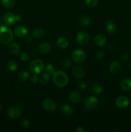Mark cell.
<instances>
[{"mask_svg": "<svg viewBox=\"0 0 131 132\" xmlns=\"http://www.w3.org/2000/svg\"><path fill=\"white\" fill-rule=\"evenodd\" d=\"M52 80L53 83L59 88H64L66 86L69 81L68 75L61 70L57 71L53 74Z\"/></svg>", "mask_w": 131, "mask_h": 132, "instance_id": "6da1fadb", "label": "cell"}, {"mask_svg": "<svg viewBox=\"0 0 131 132\" xmlns=\"http://www.w3.org/2000/svg\"><path fill=\"white\" fill-rule=\"evenodd\" d=\"M13 34L11 29L6 26H0V43L8 45L12 42Z\"/></svg>", "mask_w": 131, "mask_h": 132, "instance_id": "7a4b0ae2", "label": "cell"}, {"mask_svg": "<svg viewBox=\"0 0 131 132\" xmlns=\"http://www.w3.org/2000/svg\"><path fill=\"white\" fill-rule=\"evenodd\" d=\"M44 64L41 59H34L31 62L30 64V70L31 72L35 74L40 73L44 69Z\"/></svg>", "mask_w": 131, "mask_h": 132, "instance_id": "3957f363", "label": "cell"}, {"mask_svg": "<svg viewBox=\"0 0 131 132\" xmlns=\"http://www.w3.org/2000/svg\"><path fill=\"white\" fill-rule=\"evenodd\" d=\"M86 54L83 50L81 49H77L72 54V59L77 64H80L86 61Z\"/></svg>", "mask_w": 131, "mask_h": 132, "instance_id": "277c9868", "label": "cell"}, {"mask_svg": "<svg viewBox=\"0 0 131 132\" xmlns=\"http://www.w3.org/2000/svg\"><path fill=\"white\" fill-rule=\"evenodd\" d=\"M89 40V35L86 32H78L76 36V41L79 45H84L88 43Z\"/></svg>", "mask_w": 131, "mask_h": 132, "instance_id": "5b68a950", "label": "cell"}, {"mask_svg": "<svg viewBox=\"0 0 131 132\" xmlns=\"http://www.w3.org/2000/svg\"><path fill=\"white\" fill-rule=\"evenodd\" d=\"M98 99L95 96H89L85 99L84 106L88 110L94 109L98 105Z\"/></svg>", "mask_w": 131, "mask_h": 132, "instance_id": "8992f818", "label": "cell"}, {"mask_svg": "<svg viewBox=\"0 0 131 132\" xmlns=\"http://www.w3.org/2000/svg\"><path fill=\"white\" fill-rule=\"evenodd\" d=\"M116 105L120 108H125L128 106L130 104V101L127 97L124 95H120L116 98L115 101Z\"/></svg>", "mask_w": 131, "mask_h": 132, "instance_id": "52a82bcc", "label": "cell"}, {"mask_svg": "<svg viewBox=\"0 0 131 132\" xmlns=\"http://www.w3.org/2000/svg\"><path fill=\"white\" fill-rule=\"evenodd\" d=\"M22 110L17 106H12L8 109L7 114L9 117L12 119H18L22 116Z\"/></svg>", "mask_w": 131, "mask_h": 132, "instance_id": "ba28073f", "label": "cell"}, {"mask_svg": "<svg viewBox=\"0 0 131 132\" xmlns=\"http://www.w3.org/2000/svg\"><path fill=\"white\" fill-rule=\"evenodd\" d=\"M43 108L47 112H52L56 110L57 105L55 102L50 99H46L42 102Z\"/></svg>", "mask_w": 131, "mask_h": 132, "instance_id": "9c48e42d", "label": "cell"}, {"mask_svg": "<svg viewBox=\"0 0 131 132\" xmlns=\"http://www.w3.org/2000/svg\"><path fill=\"white\" fill-rule=\"evenodd\" d=\"M28 30L26 27L23 25H19L15 27L14 29V34L18 37H24L28 34Z\"/></svg>", "mask_w": 131, "mask_h": 132, "instance_id": "30bf717a", "label": "cell"}, {"mask_svg": "<svg viewBox=\"0 0 131 132\" xmlns=\"http://www.w3.org/2000/svg\"><path fill=\"white\" fill-rule=\"evenodd\" d=\"M3 21L8 26L13 25L15 23H16L15 21V15L12 12H6L3 15Z\"/></svg>", "mask_w": 131, "mask_h": 132, "instance_id": "8fae6325", "label": "cell"}, {"mask_svg": "<svg viewBox=\"0 0 131 132\" xmlns=\"http://www.w3.org/2000/svg\"><path fill=\"white\" fill-rule=\"evenodd\" d=\"M72 73H73V76L75 78L80 79L83 78L85 75V72L84 70L82 67L77 66V67H75L73 68V71H72Z\"/></svg>", "mask_w": 131, "mask_h": 132, "instance_id": "7c38bea8", "label": "cell"}, {"mask_svg": "<svg viewBox=\"0 0 131 132\" xmlns=\"http://www.w3.org/2000/svg\"><path fill=\"white\" fill-rule=\"evenodd\" d=\"M81 95L78 92L73 91L69 94V100L73 104H78L81 101Z\"/></svg>", "mask_w": 131, "mask_h": 132, "instance_id": "4fadbf2b", "label": "cell"}, {"mask_svg": "<svg viewBox=\"0 0 131 132\" xmlns=\"http://www.w3.org/2000/svg\"><path fill=\"white\" fill-rule=\"evenodd\" d=\"M121 69V64L118 61H113L109 65V72L113 74L118 73Z\"/></svg>", "mask_w": 131, "mask_h": 132, "instance_id": "5bb4252c", "label": "cell"}, {"mask_svg": "<svg viewBox=\"0 0 131 132\" xmlns=\"http://www.w3.org/2000/svg\"><path fill=\"white\" fill-rule=\"evenodd\" d=\"M106 37L104 35L98 34L95 37V43L96 46H100V47L104 46L106 44Z\"/></svg>", "mask_w": 131, "mask_h": 132, "instance_id": "9a60e30c", "label": "cell"}, {"mask_svg": "<svg viewBox=\"0 0 131 132\" xmlns=\"http://www.w3.org/2000/svg\"><path fill=\"white\" fill-rule=\"evenodd\" d=\"M39 50L42 54H48L51 50V46L50 43L43 42L39 45Z\"/></svg>", "mask_w": 131, "mask_h": 132, "instance_id": "2e32d148", "label": "cell"}, {"mask_svg": "<svg viewBox=\"0 0 131 132\" xmlns=\"http://www.w3.org/2000/svg\"><path fill=\"white\" fill-rule=\"evenodd\" d=\"M20 46H19V44L17 43H10L9 44L8 50L12 54H13V55H16V54H19V52H20Z\"/></svg>", "mask_w": 131, "mask_h": 132, "instance_id": "e0dca14e", "label": "cell"}, {"mask_svg": "<svg viewBox=\"0 0 131 132\" xmlns=\"http://www.w3.org/2000/svg\"><path fill=\"white\" fill-rule=\"evenodd\" d=\"M57 46L61 49H64L68 47V45H69V42H68V39L64 37H60L57 39Z\"/></svg>", "mask_w": 131, "mask_h": 132, "instance_id": "ac0fdd59", "label": "cell"}, {"mask_svg": "<svg viewBox=\"0 0 131 132\" xmlns=\"http://www.w3.org/2000/svg\"><path fill=\"white\" fill-rule=\"evenodd\" d=\"M105 30L109 34H113L116 30V24L113 21H109L105 24Z\"/></svg>", "mask_w": 131, "mask_h": 132, "instance_id": "d6986e66", "label": "cell"}, {"mask_svg": "<svg viewBox=\"0 0 131 132\" xmlns=\"http://www.w3.org/2000/svg\"><path fill=\"white\" fill-rule=\"evenodd\" d=\"M45 32L43 29L41 28H36L32 31V36L35 39H41L44 36Z\"/></svg>", "mask_w": 131, "mask_h": 132, "instance_id": "ffe728a7", "label": "cell"}, {"mask_svg": "<svg viewBox=\"0 0 131 132\" xmlns=\"http://www.w3.org/2000/svg\"><path fill=\"white\" fill-rule=\"evenodd\" d=\"M61 111L66 116H70L74 112V108L69 104H64L62 106Z\"/></svg>", "mask_w": 131, "mask_h": 132, "instance_id": "44dd1931", "label": "cell"}, {"mask_svg": "<svg viewBox=\"0 0 131 132\" xmlns=\"http://www.w3.org/2000/svg\"><path fill=\"white\" fill-rule=\"evenodd\" d=\"M121 88L125 91H129L131 90V79H125L121 82Z\"/></svg>", "mask_w": 131, "mask_h": 132, "instance_id": "7402d4cb", "label": "cell"}, {"mask_svg": "<svg viewBox=\"0 0 131 132\" xmlns=\"http://www.w3.org/2000/svg\"><path fill=\"white\" fill-rule=\"evenodd\" d=\"M90 21H91V19H90L89 16L88 15L84 14L80 19V24L81 27H86L89 24Z\"/></svg>", "mask_w": 131, "mask_h": 132, "instance_id": "603a6c76", "label": "cell"}, {"mask_svg": "<svg viewBox=\"0 0 131 132\" xmlns=\"http://www.w3.org/2000/svg\"><path fill=\"white\" fill-rule=\"evenodd\" d=\"M7 68L10 72H15L18 68V64L15 61L10 60L8 62Z\"/></svg>", "mask_w": 131, "mask_h": 132, "instance_id": "cb8c5ba5", "label": "cell"}, {"mask_svg": "<svg viewBox=\"0 0 131 132\" xmlns=\"http://www.w3.org/2000/svg\"><path fill=\"white\" fill-rule=\"evenodd\" d=\"M91 89H92V92L95 93V94H100L102 92V87L101 85L98 82H95L92 84V86H91Z\"/></svg>", "mask_w": 131, "mask_h": 132, "instance_id": "d4e9b609", "label": "cell"}, {"mask_svg": "<svg viewBox=\"0 0 131 132\" xmlns=\"http://www.w3.org/2000/svg\"><path fill=\"white\" fill-rule=\"evenodd\" d=\"M1 4L7 9H12L15 6V2L14 0H1Z\"/></svg>", "mask_w": 131, "mask_h": 132, "instance_id": "484cf974", "label": "cell"}, {"mask_svg": "<svg viewBox=\"0 0 131 132\" xmlns=\"http://www.w3.org/2000/svg\"><path fill=\"white\" fill-rule=\"evenodd\" d=\"M18 79L21 81H26L30 78V73L26 71H21L18 73Z\"/></svg>", "mask_w": 131, "mask_h": 132, "instance_id": "4316f807", "label": "cell"}, {"mask_svg": "<svg viewBox=\"0 0 131 132\" xmlns=\"http://www.w3.org/2000/svg\"><path fill=\"white\" fill-rule=\"evenodd\" d=\"M39 81L41 85H46L50 81V75L48 74L47 73H44L41 75L39 78Z\"/></svg>", "mask_w": 131, "mask_h": 132, "instance_id": "83f0119b", "label": "cell"}, {"mask_svg": "<svg viewBox=\"0 0 131 132\" xmlns=\"http://www.w3.org/2000/svg\"><path fill=\"white\" fill-rule=\"evenodd\" d=\"M45 68V72L46 73H47L48 74L50 75V76H53L54 73L55 72V68L54 67V66L51 63H48L46 65V67H44Z\"/></svg>", "mask_w": 131, "mask_h": 132, "instance_id": "f1b7e54d", "label": "cell"}, {"mask_svg": "<svg viewBox=\"0 0 131 132\" xmlns=\"http://www.w3.org/2000/svg\"><path fill=\"white\" fill-rule=\"evenodd\" d=\"M98 0H85V3L88 7L93 8L98 5Z\"/></svg>", "mask_w": 131, "mask_h": 132, "instance_id": "f546056e", "label": "cell"}, {"mask_svg": "<svg viewBox=\"0 0 131 132\" xmlns=\"http://www.w3.org/2000/svg\"><path fill=\"white\" fill-rule=\"evenodd\" d=\"M72 62L71 61L70 59H65L62 63V67L64 68H69L71 67Z\"/></svg>", "mask_w": 131, "mask_h": 132, "instance_id": "4dcf8cb0", "label": "cell"}, {"mask_svg": "<svg viewBox=\"0 0 131 132\" xmlns=\"http://www.w3.org/2000/svg\"><path fill=\"white\" fill-rule=\"evenodd\" d=\"M20 58H21V60L22 61L26 62V61H28L29 60L30 57H29V55H28V53L23 52L21 54Z\"/></svg>", "mask_w": 131, "mask_h": 132, "instance_id": "1f68e13d", "label": "cell"}, {"mask_svg": "<svg viewBox=\"0 0 131 132\" xmlns=\"http://www.w3.org/2000/svg\"><path fill=\"white\" fill-rule=\"evenodd\" d=\"M21 126L23 128L28 129L30 126V121L28 119H23L21 122Z\"/></svg>", "mask_w": 131, "mask_h": 132, "instance_id": "d6a6232c", "label": "cell"}, {"mask_svg": "<svg viewBox=\"0 0 131 132\" xmlns=\"http://www.w3.org/2000/svg\"><path fill=\"white\" fill-rule=\"evenodd\" d=\"M105 54V52H104L103 50H98L96 53V57L97 58V59H101V58H103L104 57Z\"/></svg>", "mask_w": 131, "mask_h": 132, "instance_id": "836d02e7", "label": "cell"}, {"mask_svg": "<svg viewBox=\"0 0 131 132\" xmlns=\"http://www.w3.org/2000/svg\"><path fill=\"white\" fill-rule=\"evenodd\" d=\"M87 84L84 81H82L78 84V88L80 90H84L87 88Z\"/></svg>", "mask_w": 131, "mask_h": 132, "instance_id": "e575fe53", "label": "cell"}, {"mask_svg": "<svg viewBox=\"0 0 131 132\" xmlns=\"http://www.w3.org/2000/svg\"><path fill=\"white\" fill-rule=\"evenodd\" d=\"M30 80H31V82L32 83H36L37 82V81H39V77L37 74L35 73H33V76H31L30 77Z\"/></svg>", "mask_w": 131, "mask_h": 132, "instance_id": "d590c367", "label": "cell"}, {"mask_svg": "<svg viewBox=\"0 0 131 132\" xmlns=\"http://www.w3.org/2000/svg\"><path fill=\"white\" fill-rule=\"evenodd\" d=\"M130 56L128 54H123V55L121 56V60L123 62L127 61L128 60H129Z\"/></svg>", "mask_w": 131, "mask_h": 132, "instance_id": "8d00e7d4", "label": "cell"}, {"mask_svg": "<svg viewBox=\"0 0 131 132\" xmlns=\"http://www.w3.org/2000/svg\"><path fill=\"white\" fill-rule=\"evenodd\" d=\"M15 15V21L16 22H21L22 21V17L21 15L19 14H16Z\"/></svg>", "mask_w": 131, "mask_h": 132, "instance_id": "74e56055", "label": "cell"}, {"mask_svg": "<svg viewBox=\"0 0 131 132\" xmlns=\"http://www.w3.org/2000/svg\"><path fill=\"white\" fill-rule=\"evenodd\" d=\"M76 131L77 132H83L84 131V130H83V128L82 127L79 126V127L77 128V129H76Z\"/></svg>", "mask_w": 131, "mask_h": 132, "instance_id": "f35d334b", "label": "cell"}, {"mask_svg": "<svg viewBox=\"0 0 131 132\" xmlns=\"http://www.w3.org/2000/svg\"><path fill=\"white\" fill-rule=\"evenodd\" d=\"M32 38H31V37H28V38L27 39V40H26V41L28 43H29L32 42Z\"/></svg>", "mask_w": 131, "mask_h": 132, "instance_id": "ab89813d", "label": "cell"}, {"mask_svg": "<svg viewBox=\"0 0 131 132\" xmlns=\"http://www.w3.org/2000/svg\"><path fill=\"white\" fill-rule=\"evenodd\" d=\"M129 68L131 69V63H130V64H129Z\"/></svg>", "mask_w": 131, "mask_h": 132, "instance_id": "60d3db41", "label": "cell"}, {"mask_svg": "<svg viewBox=\"0 0 131 132\" xmlns=\"http://www.w3.org/2000/svg\"><path fill=\"white\" fill-rule=\"evenodd\" d=\"M1 103H0V110H1Z\"/></svg>", "mask_w": 131, "mask_h": 132, "instance_id": "b9f144b4", "label": "cell"}, {"mask_svg": "<svg viewBox=\"0 0 131 132\" xmlns=\"http://www.w3.org/2000/svg\"><path fill=\"white\" fill-rule=\"evenodd\" d=\"M130 97H131V95H130Z\"/></svg>", "mask_w": 131, "mask_h": 132, "instance_id": "7bdbcfd3", "label": "cell"}]
</instances>
